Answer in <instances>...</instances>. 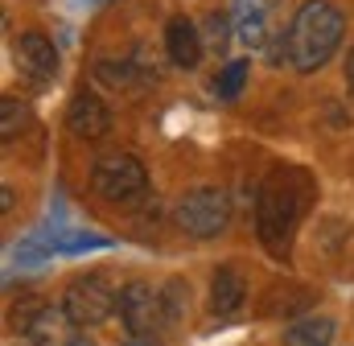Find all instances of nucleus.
Returning <instances> with one entry per match:
<instances>
[{
    "mask_svg": "<svg viewBox=\"0 0 354 346\" xmlns=\"http://www.w3.org/2000/svg\"><path fill=\"white\" fill-rule=\"evenodd\" d=\"M313 194H317V181L301 165H276L264 177L256 194V235L272 260H288L297 223L305 219Z\"/></svg>",
    "mask_w": 354,
    "mask_h": 346,
    "instance_id": "f257e3e1",
    "label": "nucleus"
},
{
    "mask_svg": "<svg viewBox=\"0 0 354 346\" xmlns=\"http://www.w3.org/2000/svg\"><path fill=\"white\" fill-rule=\"evenodd\" d=\"M284 37H288V62H292V71L313 75V71H322L338 54V46L346 37V17L330 0H305L292 12Z\"/></svg>",
    "mask_w": 354,
    "mask_h": 346,
    "instance_id": "f03ea898",
    "label": "nucleus"
},
{
    "mask_svg": "<svg viewBox=\"0 0 354 346\" xmlns=\"http://www.w3.org/2000/svg\"><path fill=\"white\" fill-rule=\"evenodd\" d=\"M174 223L185 235H194V239H214V235H223L227 223H231V198H227V190H218V185H198V190L181 194V202L174 206Z\"/></svg>",
    "mask_w": 354,
    "mask_h": 346,
    "instance_id": "7ed1b4c3",
    "label": "nucleus"
},
{
    "mask_svg": "<svg viewBox=\"0 0 354 346\" xmlns=\"http://www.w3.org/2000/svg\"><path fill=\"white\" fill-rule=\"evenodd\" d=\"M115 305H120V293H115L111 280L99 276V272L75 276V280L66 284V293H62V309H66V318H71L79 330L103 326V322L115 313Z\"/></svg>",
    "mask_w": 354,
    "mask_h": 346,
    "instance_id": "20e7f679",
    "label": "nucleus"
},
{
    "mask_svg": "<svg viewBox=\"0 0 354 346\" xmlns=\"http://www.w3.org/2000/svg\"><path fill=\"white\" fill-rule=\"evenodd\" d=\"M91 190L103 198V202H115V206H128L132 198H140L149 190V170L140 165V157L132 153H107L95 161L91 170Z\"/></svg>",
    "mask_w": 354,
    "mask_h": 346,
    "instance_id": "39448f33",
    "label": "nucleus"
},
{
    "mask_svg": "<svg viewBox=\"0 0 354 346\" xmlns=\"http://www.w3.org/2000/svg\"><path fill=\"white\" fill-rule=\"evenodd\" d=\"M120 322L128 326V334H149L161 322V293L149 280H128L120 289V305H115Z\"/></svg>",
    "mask_w": 354,
    "mask_h": 346,
    "instance_id": "423d86ee",
    "label": "nucleus"
},
{
    "mask_svg": "<svg viewBox=\"0 0 354 346\" xmlns=\"http://www.w3.org/2000/svg\"><path fill=\"white\" fill-rule=\"evenodd\" d=\"M17 66H21V75L29 83H37V86L54 83V75H58V50H54V42L46 33H37V29L21 33L17 37Z\"/></svg>",
    "mask_w": 354,
    "mask_h": 346,
    "instance_id": "0eeeda50",
    "label": "nucleus"
},
{
    "mask_svg": "<svg viewBox=\"0 0 354 346\" xmlns=\"http://www.w3.org/2000/svg\"><path fill=\"white\" fill-rule=\"evenodd\" d=\"M66 128L83 140H99L111 132V107L91 91H75V99L66 107Z\"/></svg>",
    "mask_w": 354,
    "mask_h": 346,
    "instance_id": "6e6552de",
    "label": "nucleus"
},
{
    "mask_svg": "<svg viewBox=\"0 0 354 346\" xmlns=\"http://www.w3.org/2000/svg\"><path fill=\"white\" fill-rule=\"evenodd\" d=\"M79 326L66 318V309H37L29 322H25V338L29 346H75L79 343V334H75Z\"/></svg>",
    "mask_w": 354,
    "mask_h": 346,
    "instance_id": "1a4fd4ad",
    "label": "nucleus"
},
{
    "mask_svg": "<svg viewBox=\"0 0 354 346\" xmlns=\"http://www.w3.org/2000/svg\"><path fill=\"white\" fill-rule=\"evenodd\" d=\"M248 305V280L239 276L235 264H223L210 280V313L214 318H235Z\"/></svg>",
    "mask_w": 354,
    "mask_h": 346,
    "instance_id": "9d476101",
    "label": "nucleus"
},
{
    "mask_svg": "<svg viewBox=\"0 0 354 346\" xmlns=\"http://www.w3.org/2000/svg\"><path fill=\"white\" fill-rule=\"evenodd\" d=\"M165 50H169V62L181 71H194L202 62V33L189 17H169L165 25Z\"/></svg>",
    "mask_w": 354,
    "mask_h": 346,
    "instance_id": "9b49d317",
    "label": "nucleus"
},
{
    "mask_svg": "<svg viewBox=\"0 0 354 346\" xmlns=\"http://www.w3.org/2000/svg\"><path fill=\"white\" fill-rule=\"evenodd\" d=\"M231 29H235V37L243 42V46H252V50H260L268 37V4L264 0H235V8H231Z\"/></svg>",
    "mask_w": 354,
    "mask_h": 346,
    "instance_id": "f8f14e48",
    "label": "nucleus"
},
{
    "mask_svg": "<svg viewBox=\"0 0 354 346\" xmlns=\"http://www.w3.org/2000/svg\"><path fill=\"white\" fill-rule=\"evenodd\" d=\"M334 334H338V322L334 318H301V322H292L288 330H284V346H330L334 343Z\"/></svg>",
    "mask_w": 354,
    "mask_h": 346,
    "instance_id": "ddd939ff",
    "label": "nucleus"
},
{
    "mask_svg": "<svg viewBox=\"0 0 354 346\" xmlns=\"http://www.w3.org/2000/svg\"><path fill=\"white\" fill-rule=\"evenodd\" d=\"M248 75H252V62L248 58H235V62H227L223 71H218V79H214V95L218 99H239V91H243V83H248Z\"/></svg>",
    "mask_w": 354,
    "mask_h": 346,
    "instance_id": "4468645a",
    "label": "nucleus"
},
{
    "mask_svg": "<svg viewBox=\"0 0 354 346\" xmlns=\"http://www.w3.org/2000/svg\"><path fill=\"white\" fill-rule=\"evenodd\" d=\"M25 124H29V107H25L21 99L4 95V99H0V136H4V140H12Z\"/></svg>",
    "mask_w": 354,
    "mask_h": 346,
    "instance_id": "2eb2a0df",
    "label": "nucleus"
},
{
    "mask_svg": "<svg viewBox=\"0 0 354 346\" xmlns=\"http://www.w3.org/2000/svg\"><path fill=\"white\" fill-rule=\"evenodd\" d=\"M177 318H185V284L181 280H169L161 289V322L174 326Z\"/></svg>",
    "mask_w": 354,
    "mask_h": 346,
    "instance_id": "dca6fc26",
    "label": "nucleus"
},
{
    "mask_svg": "<svg viewBox=\"0 0 354 346\" xmlns=\"http://www.w3.org/2000/svg\"><path fill=\"white\" fill-rule=\"evenodd\" d=\"M103 248H111V239H103V235H62V239H54V252H62V256H75V252H103Z\"/></svg>",
    "mask_w": 354,
    "mask_h": 346,
    "instance_id": "f3484780",
    "label": "nucleus"
},
{
    "mask_svg": "<svg viewBox=\"0 0 354 346\" xmlns=\"http://www.w3.org/2000/svg\"><path fill=\"white\" fill-rule=\"evenodd\" d=\"M206 29H210L214 46H223V42H227V37H223V33H227V21H223V17H210V21H206Z\"/></svg>",
    "mask_w": 354,
    "mask_h": 346,
    "instance_id": "a211bd4d",
    "label": "nucleus"
},
{
    "mask_svg": "<svg viewBox=\"0 0 354 346\" xmlns=\"http://www.w3.org/2000/svg\"><path fill=\"white\" fill-rule=\"evenodd\" d=\"M0 210H4V215H8V210H12V190H8V185H4V190H0Z\"/></svg>",
    "mask_w": 354,
    "mask_h": 346,
    "instance_id": "6ab92c4d",
    "label": "nucleus"
},
{
    "mask_svg": "<svg viewBox=\"0 0 354 346\" xmlns=\"http://www.w3.org/2000/svg\"><path fill=\"white\" fill-rule=\"evenodd\" d=\"M346 86L354 91V50H351V58H346Z\"/></svg>",
    "mask_w": 354,
    "mask_h": 346,
    "instance_id": "aec40b11",
    "label": "nucleus"
},
{
    "mask_svg": "<svg viewBox=\"0 0 354 346\" xmlns=\"http://www.w3.org/2000/svg\"><path fill=\"white\" fill-rule=\"evenodd\" d=\"M75 346H95V343H91L87 334H79V343H75Z\"/></svg>",
    "mask_w": 354,
    "mask_h": 346,
    "instance_id": "412c9836",
    "label": "nucleus"
}]
</instances>
